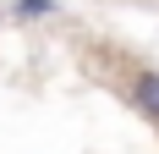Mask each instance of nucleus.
Returning a JSON list of instances; mask_svg holds the SVG:
<instances>
[{"mask_svg":"<svg viewBox=\"0 0 159 154\" xmlns=\"http://www.w3.org/2000/svg\"><path fill=\"white\" fill-rule=\"evenodd\" d=\"M115 88L126 94V105L143 116V121L159 127V66H143V61H132L126 72L115 77Z\"/></svg>","mask_w":159,"mask_h":154,"instance_id":"nucleus-1","label":"nucleus"},{"mask_svg":"<svg viewBox=\"0 0 159 154\" xmlns=\"http://www.w3.org/2000/svg\"><path fill=\"white\" fill-rule=\"evenodd\" d=\"M6 11H11L16 22H44V17H55L61 6H55V0H11Z\"/></svg>","mask_w":159,"mask_h":154,"instance_id":"nucleus-2","label":"nucleus"}]
</instances>
